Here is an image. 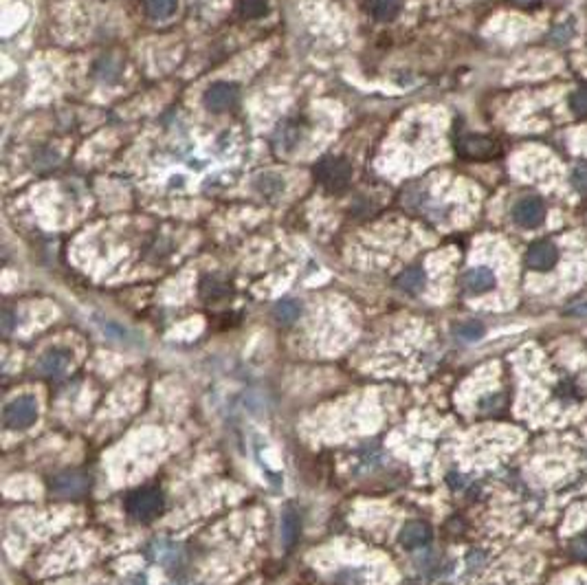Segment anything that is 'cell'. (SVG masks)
I'll list each match as a JSON object with an SVG mask.
<instances>
[{"instance_id": "1", "label": "cell", "mask_w": 587, "mask_h": 585, "mask_svg": "<svg viewBox=\"0 0 587 585\" xmlns=\"http://www.w3.org/2000/svg\"><path fill=\"white\" fill-rule=\"evenodd\" d=\"M165 508V498L159 488H137L128 495L126 500V510L132 520L137 522H152L154 517H159Z\"/></svg>"}, {"instance_id": "2", "label": "cell", "mask_w": 587, "mask_h": 585, "mask_svg": "<svg viewBox=\"0 0 587 585\" xmlns=\"http://www.w3.org/2000/svg\"><path fill=\"white\" fill-rule=\"evenodd\" d=\"M40 408L33 396H18L5 405L3 420L7 430H27L38 420Z\"/></svg>"}, {"instance_id": "3", "label": "cell", "mask_w": 587, "mask_h": 585, "mask_svg": "<svg viewBox=\"0 0 587 585\" xmlns=\"http://www.w3.org/2000/svg\"><path fill=\"white\" fill-rule=\"evenodd\" d=\"M314 174H317L324 187H328L330 192H339L350 183L352 165L346 159H339V156H328V159H324L314 168Z\"/></svg>"}, {"instance_id": "4", "label": "cell", "mask_w": 587, "mask_h": 585, "mask_svg": "<svg viewBox=\"0 0 587 585\" xmlns=\"http://www.w3.org/2000/svg\"><path fill=\"white\" fill-rule=\"evenodd\" d=\"M88 491H90V478L82 474V471H64V474L51 480V493L64 500L82 498Z\"/></svg>"}, {"instance_id": "5", "label": "cell", "mask_w": 587, "mask_h": 585, "mask_svg": "<svg viewBox=\"0 0 587 585\" xmlns=\"http://www.w3.org/2000/svg\"><path fill=\"white\" fill-rule=\"evenodd\" d=\"M544 218H546V205L539 196H524L515 202L512 220L519 224V227L534 229L544 222Z\"/></svg>"}, {"instance_id": "6", "label": "cell", "mask_w": 587, "mask_h": 585, "mask_svg": "<svg viewBox=\"0 0 587 585\" xmlns=\"http://www.w3.org/2000/svg\"><path fill=\"white\" fill-rule=\"evenodd\" d=\"M238 86L236 84H229V82H216L212 84L205 95H202V102L205 106L212 110V112H224L236 106L238 102Z\"/></svg>"}, {"instance_id": "7", "label": "cell", "mask_w": 587, "mask_h": 585, "mask_svg": "<svg viewBox=\"0 0 587 585\" xmlns=\"http://www.w3.org/2000/svg\"><path fill=\"white\" fill-rule=\"evenodd\" d=\"M556 260H559V249L550 240H541V242L532 244L526 253V264L532 268V271H550V268L556 264Z\"/></svg>"}, {"instance_id": "8", "label": "cell", "mask_w": 587, "mask_h": 585, "mask_svg": "<svg viewBox=\"0 0 587 585\" xmlns=\"http://www.w3.org/2000/svg\"><path fill=\"white\" fill-rule=\"evenodd\" d=\"M71 359L73 354L69 350H64V348H51L47 350L42 356H40V361H38V368L44 376H49V378H60L66 370H69L71 366Z\"/></svg>"}, {"instance_id": "9", "label": "cell", "mask_w": 587, "mask_h": 585, "mask_svg": "<svg viewBox=\"0 0 587 585\" xmlns=\"http://www.w3.org/2000/svg\"><path fill=\"white\" fill-rule=\"evenodd\" d=\"M432 526L424 524V522H407L402 526L400 530V537H398V542L402 548H407V550H418V548H424L429 546V542H432Z\"/></svg>"}, {"instance_id": "10", "label": "cell", "mask_w": 587, "mask_h": 585, "mask_svg": "<svg viewBox=\"0 0 587 585\" xmlns=\"http://www.w3.org/2000/svg\"><path fill=\"white\" fill-rule=\"evenodd\" d=\"M464 290L471 295H484V292L495 288V273L488 266H473L464 275Z\"/></svg>"}, {"instance_id": "11", "label": "cell", "mask_w": 587, "mask_h": 585, "mask_svg": "<svg viewBox=\"0 0 587 585\" xmlns=\"http://www.w3.org/2000/svg\"><path fill=\"white\" fill-rule=\"evenodd\" d=\"M460 150L468 156V159H490L498 154L500 146L495 143L490 137H482V134H471V137L462 139Z\"/></svg>"}, {"instance_id": "12", "label": "cell", "mask_w": 587, "mask_h": 585, "mask_svg": "<svg viewBox=\"0 0 587 585\" xmlns=\"http://www.w3.org/2000/svg\"><path fill=\"white\" fill-rule=\"evenodd\" d=\"M280 530H282V544L286 548H292V544H295L297 537H300V517H297V510L292 508V506H288L282 513Z\"/></svg>"}, {"instance_id": "13", "label": "cell", "mask_w": 587, "mask_h": 585, "mask_svg": "<svg viewBox=\"0 0 587 585\" xmlns=\"http://www.w3.org/2000/svg\"><path fill=\"white\" fill-rule=\"evenodd\" d=\"M424 282H427V275H424L422 268L420 266H410L398 275L396 286L405 292H410V295H416V292H420L424 288Z\"/></svg>"}, {"instance_id": "14", "label": "cell", "mask_w": 587, "mask_h": 585, "mask_svg": "<svg viewBox=\"0 0 587 585\" xmlns=\"http://www.w3.org/2000/svg\"><path fill=\"white\" fill-rule=\"evenodd\" d=\"M253 187H256L262 196H266V198H275V196H282V194H284L286 183H284L282 176H278V174H273V172H264V174H260V176L256 178V181H253Z\"/></svg>"}, {"instance_id": "15", "label": "cell", "mask_w": 587, "mask_h": 585, "mask_svg": "<svg viewBox=\"0 0 587 585\" xmlns=\"http://www.w3.org/2000/svg\"><path fill=\"white\" fill-rule=\"evenodd\" d=\"M99 324V328H102V332L108 337V339H112V341H117V344H126V346H137L139 341V337L137 334H132L128 328H124L121 324H117V322H110V319H99L97 322Z\"/></svg>"}, {"instance_id": "16", "label": "cell", "mask_w": 587, "mask_h": 585, "mask_svg": "<svg viewBox=\"0 0 587 585\" xmlns=\"http://www.w3.org/2000/svg\"><path fill=\"white\" fill-rule=\"evenodd\" d=\"M300 315H302V304L295 302V300H282L273 308V317L284 326L295 324L300 319Z\"/></svg>"}, {"instance_id": "17", "label": "cell", "mask_w": 587, "mask_h": 585, "mask_svg": "<svg viewBox=\"0 0 587 585\" xmlns=\"http://www.w3.org/2000/svg\"><path fill=\"white\" fill-rule=\"evenodd\" d=\"M368 7L378 20H394L400 13V0H370Z\"/></svg>"}, {"instance_id": "18", "label": "cell", "mask_w": 587, "mask_h": 585, "mask_svg": "<svg viewBox=\"0 0 587 585\" xmlns=\"http://www.w3.org/2000/svg\"><path fill=\"white\" fill-rule=\"evenodd\" d=\"M302 137V130L297 124H292V121H286L284 126L278 128V148L280 150H292V146H295Z\"/></svg>"}, {"instance_id": "19", "label": "cell", "mask_w": 587, "mask_h": 585, "mask_svg": "<svg viewBox=\"0 0 587 585\" xmlns=\"http://www.w3.org/2000/svg\"><path fill=\"white\" fill-rule=\"evenodd\" d=\"M484 326L480 324V322H464V324H460L458 328H456V337L458 339H462V341H480L482 337H484Z\"/></svg>"}, {"instance_id": "20", "label": "cell", "mask_w": 587, "mask_h": 585, "mask_svg": "<svg viewBox=\"0 0 587 585\" xmlns=\"http://www.w3.org/2000/svg\"><path fill=\"white\" fill-rule=\"evenodd\" d=\"M146 7L152 18H168L176 11L178 0H148Z\"/></svg>"}, {"instance_id": "21", "label": "cell", "mask_w": 587, "mask_h": 585, "mask_svg": "<svg viewBox=\"0 0 587 585\" xmlns=\"http://www.w3.org/2000/svg\"><path fill=\"white\" fill-rule=\"evenodd\" d=\"M238 9H240V13L246 16V18H260V16L266 13L268 3H266V0H240Z\"/></svg>"}, {"instance_id": "22", "label": "cell", "mask_w": 587, "mask_h": 585, "mask_svg": "<svg viewBox=\"0 0 587 585\" xmlns=\"http://www.w3.org/2000/svg\"><path fill=\"white\" fill-rule=\"evenodd\" d=\"M159 548H161V550H156V559H159L161 564H165V566L174 568V566H176V561L180 559V548H178V546H174V544H170V542H161V544H159Z\"/></svg>"}, {"instance_id": "23", "label": "cell", "mask_w": 587, "mask_h": 585, "mask_svg": "<svg viewBox=\"0 0 587 585\" xmlns=\"http://www.w3.org/2000/svg\"><path fill=\"white\" fill-rule=\"evenodd\" d=\"M95 75H97L102 82H115V80L119 77V69H117V64L112 62L110 58H106V60L97 62V66H95Z\"/></svg>"}, {"instance_id": "24", "label": "cell", "mask_w": 587, "mask_h": 585, "mask_svg": "<svg viewBox=\"0 0 587 585\" xmlns=\"http://www.w3.org/2000/svg\"><path fill=\"white\" fill-rule=\"evenodd\" d=\"M570 181H572V185L576 187L578 194H587V163L585 161L578 163V165H574Z\"/></svg>"}, {"instance_id": "25", "label": "cell", "mask_w": 587, "mask_h": 585, "mask_svg": "<svg viewBox=\"0 0 587 585\" xmlns=\"http://www.w3.org/2000/svg\"><path fill=\"white\" fill-rule=\"evenodd\" d=\"M570 106L576 115H587V86H581L578 91L572 95L570 99Z\"/></svg>"}, {"instance_id": "26", "label": "cell", "mask_w": 587, "mask_h": 585, "mask_svg": "<svg viewBox=\"0 0 587 585\" xmlns=\"http://www.w3.org/2000/svg\"><path fill=\"white\" fill-rule=\"evenodd\" d=\"M572 35H574V27H572V25H568V22H563L561 27H556V29L550 33L552 42H559V44H566V42H570V40H572Z\"/></svg>"}, {"instance_id": "27", "label": "cell", "mask_w": 587, "mask_h": 585, "mask_svg": "<svg viewBox=\"0 0 587 585\" xmlns=\"http://www.w3.org/2000/svg\"><path fill=\"white\" fill-rule=\"evenodd\" d=\"M572 552L581 559H587V530L572 539Z\"/></svg>"}, {"instance_id": "28", "label": "cell", "mask_w": 587, "mask_h": 585, "mask_svg": "<svg viewBox=\"0 0 587 585\" xmlns=\"http://www.w3.org/2000/svg\"><path fill=\"white\" fill-rule=\"evenodd\" d=\"M482 564H484V554H480V552H473V554L468 557V568H471V570H478Z\"/></svg>"}, {"instance_id": "29", "label": "cell", "mask_w": 587, "mask_h": 585, "mask_svg": "<svg viewBox=\"0 0 587 585\" xmlns=\"http://www.w3.org/2000/svg\"><path fill=\"white\" fill-rule=\"evenodd\" d=\"M3 319H5V332H11V328H13V315L9 312V310H5V315H3Z\"/></svg>"}, {"instance_id": "30", "label": "cell", "mask_w": 587, "mask_h": 585, "mask_svg": "<svg viewBox=\"0 0 587 585\" xmlns=\"http://www.w3.org/2000/svg\"><path fill=\"white\" fill-rule=\"evenodd\" d=\"M515 5H522V7H534V5H539L541 0H512Z\"/></svg>"}, {"instance_id": "31", "label": "cell", "mask_w": 587, "mask_h": 585, "mask_svg": "<svg viewBox=\"0 0 587 585\" xmlns=\"http://www.w3.org/2000/svg\"><path fill=\"white\" fill-rule=\"evenodd\" d=\"M570 312H572V315H587V304H581V306L572 308Z\"/></svg>"}]
</instances>
